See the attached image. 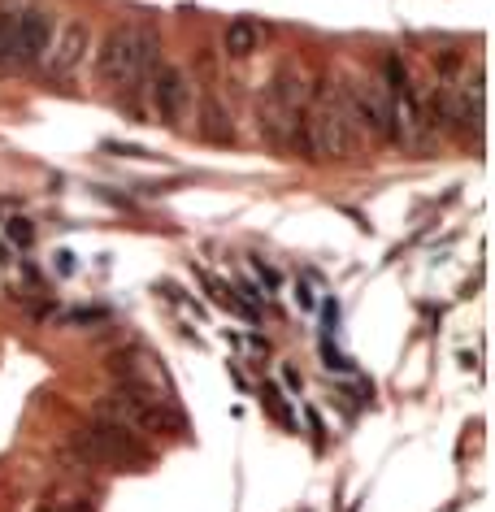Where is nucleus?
Listing matches in <instances>:
<instances>
[{"label":"nucleus","instance_id":"7ed1b4c3","mask_svg":"<svg viewBox=\"0 0 495 512\" xmlns=\"http://www.w3.org/2000/svg\"><path fill=\"white\" fill-rule=\"evenodd\" d=\"M304 118V79L291 66L274 74V83L265 87L261 100V131L270 135L274 148H291L296 144V126Z\"/></svg>","mask_w":495,"mask_h":512},{"label":"nucleus","instance_id":"0eeeda50","mask_svg":"<svg viewBox=\"0 0 495 512\" xmlns=\"http://www.w3.org/2000/svg\"><path fill=\"white\" fill-rule=\"evenodd\" d=\"M261 40H265L261 22H252V18H235L231 27H226V35H222V48H226V57L244 61V57H252V53H257V48H261Z\"/></svg>","mask_w":495,"mask_h":512},{"label":"nucleus","instance_id":"f257e3e1","mask_svg":"<svg viewBox=\"0 0 495 512\" xmlns=\"http://www.w3.org/2000/svg\"><path fill=\"white\" fill-rule=\"evenodd\" d=\"M152 66H157V31L139 27H118L100 48V79L113 83V87H135L144 83Z\"/></svg>","mask_w":495,"mask_h":512},{"label":"nucleus","instance_id":"20e7f679","mask_svg":"<svg viewBox=\"0 0 495 512\" xmlns=\"http://www.w3.org/2000/svg\"><path fill=\"white\" fill-rule=\"evenodd\" d=\"M87 44H92V31H87L83 22H66L57 40L48 44V53H44V57H48V61H44V70L53 74V79H70V74L83 66Z\"/></svg>","mask_w":495,"mask_h":512},{"label":"nucleus","instance_id":"9d476101","mask_svg":"<svg viewBox=\"0 0 495 512\" xmlns=\"http://www.w3.org/2000/svg\"><path fill=\"white\" fill-rule=\"evenodd\" d=\"M322 356H326V369H339V374H352V361H348V356L344 352H335V348H330V343H322Z\"/></svg>","mask_w":495,"mask_h":512},{"label":"nucleus","instance_id":"1a4fd4ad","mask_svg":"<svg viewBox=\"0 0 495 512\" xmlns=\"http://www.w3.org/2000/svg\"><path fill=\"white\" fill-rule=\"evenodd\" d=\"M9 243H18V248H31V239H35V230H31V222L27 217H9Z\"/></svg>","mask_w":495,"mask_h":512},{"label":"nucleus","instance_id":"f8f14e48","mask_svg":"<svg viewBox=\"0 0 495 512\" xmlns=\"http://www.w3.org/2000/svg\"><path fill=\"white\" fill-rule=\"evenodd\" d=\"M252 270H257V274L265 278V287H278V274H274V270H270V265H265V261H261V256H252Z\"/></svg>","mask_w":495,"mask_h":512},{"label":"nucleus","instance_id":"423d86ee","mask_svg":"<svg viewBox=\"0 0 495 512\" xmlns=\"http://www.w3.org/2000/svg\"><path fill=\"white\" fill-rule=\"evenodd\" d=\"M187 100H192V87H187L183 70H174V66L157 70V83H152V105H157L161 122L179 126V118L187 113Z\"/></svg>","mask_w":495,"mask_h":512},{"label":"nucleus","instance_id":"4468645a","mask_svg":"<svg viewBox=\"0 0 495 512\" xmlns=\"http://www.w3.org/2000/svg\"><path fill=\"white\" fill-rule=\"evenodd\" d=\"M40 512H92L87 504H66V508H40Z\"/></svg>","mask_w":495,"mask_h":512},{"label":"nucleus","instance_id":"9b49d317","mask_svg":"<svg viewBox=\"0 0 495 512\" xmlns=\"http://www.w3.org/2000/svg\"><path fill=\"white\" fill-rule=\"evenodd\" d=\"M261 395H265V404H270V413H274L278 421H287V426H291V413H287V404H283V395H278L274 387H265Z\"/></svg>","mask_w":495,"mask_h":512},{"label":"nucleus","instance_id":"ddd939ff","mask_svg":"<svg viewBox=\"0 0 495 512\" xmlns=\"http://www.w3.org/2000/svg\"><path fill=\"white\" fill-rule=\"evenodd\" d=\"M283 382H287L291 391H300V374H296V369H291V365H283Z\"/></svg>","mask_w":495,"mask_h":512},{"label":"nucleus","instance_id":"39448f33","mask_svg":"<svg viewBox=\"0 0 495 512\" xmlns=\"http://www.w3.org/2000/svg\"><path fill=\"white\" fill-rule=\"evenodd\" d=\"M48 44H53V22H48L44 9H27L18 14V31H14V61L18 66H35Z\"/></svg>","mask_w":495,"mask_h":512},{"label":"nucleus","instance_id":"f03ea898","mask_svg":"<svg viewBox=\"0 0 495 512\" xmlns=\"http://www.w3.org/2000/svg\"><path fill=\"white\" fill-rule=\"evenodd\" d=\"M352 144H357V126L339 109V96L317 92L313 105H304V148H309V157L313 161H344V157H352Z\"/></svg>","mask_w":495,"mask_h":512},{"label":"nucleus","instance_id":"6e6552de","mask_svg":"<svg viewBox=\"0 0 495 512\" xmlns=\"http://www.w3.org/2000/svg\"><path fill=\"white\" fill-rule=\"evenodd\" d=\"M200 135L209 139V144H231V118H226V109L218 105V100H205L200 105Z\"/></svg>","mask_w":495,"mask_h":512}]
</instances>
